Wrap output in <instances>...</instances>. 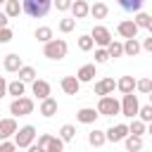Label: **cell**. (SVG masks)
<instances>
[{"instance_id":"cell-41","label":"cell","mask_w":152,"mask_h":152,"mask_svg":"<svg viewBox=\"0 0 152 152\" xmlns=\"http://www.w3.org/2000/svg\"><path fill=\"white\" fill-rule=\"evenodd\" d=\"M14 150H17L14 142H10V140H2L0 142V152H14Z\"/></svg>"},{"instance_id":"cell-44","label":"cell","mask_w":152,"mask_h":152,"mask_svg":"<svg viewBox=\"0 0 152 152\" xmlns=\"http://www.w3.org/2000/svg\"><path fill=\"white\" fill-rule=\"evenodd\" d=\"M5 95H7V81L0 76V97H5Z\"/></svg>"},{"instance_id":"cell-40","label":"cell","mask_w":152,"mask_h":152,"mask_svg":"<svg viewBox=\"0 0 152 152\" xmlns=\"http://www.w3.org/2000/svg\"><path fill=\"white\" fill-rule=\"evenodd\" d=\"M12 40V28H0V43H10Z\"/></svg>"},{"instance_id":"cell-39","label":"cell","mask_w":152,"mask_h":152,"mask_svg":"<svg viewBox=\"0 0 152 152\" xmlns=\"http://www.w3.org/2000/svg\"><path fill=\"white\" fill-rule=\"evenodd\" d=\"M71 2H74V0H52V5H55L59 12H66V10H71Z\"/></svg>"},{"instance_id":"cell-23","label":"cell","mask_w":152,"mask_h":152,"mask_svg":"<svg viewBox=\"0 0 152 152\" xmlns=\"http://www.w3.org/2000/svg\"><path fill=\"white\" fill-rule=\"evenodd\" d=\"M124 142H126V150L128 152H138V150H142V135H126L124 138Z\"/></svg>"},{"instance_id":"cell-3","label":"cell","mask_w":152,"mask_h":152,"mask_svg":"<svg viewBox=\"0 0 152 152\" xmlns=\"http://www.w3.org/2000/svg\"><path fill=\"white\" fill-rule=\"evenodd\" d=\"M97 114L100 116H114V114H121V102L112 95H102L100 102H97Z\"/></svg>"},{"instance_id":"cell-43","label":"cell","mask_w":152,"mask_h":152,"mask_svg":"<svg viewBox=\"0 0 152 152\" xmlns=\"http://www.w3.org/2000/svg\"><path fill=\"white\" fill-rule=\"evenodd\" d=\"M140 45H142V50H147V52H152V36H150V38H145V40H142Z\"/></svg>"},{"instance_id":"cell-7","label":"cell","mask_w":152,"mask_h":152,"mask_svg":"<svg viewBox=\"0 0 152 152\" xmlns=\"http://www.w3.org/2000/svg\"><path fill=\"white\" fill-rule=\"evenodd\" d=\"M90 38H93L100 48H107V45L112 43V33H109V28H107V26H93Z\"/></svg>"},{"instance_id":"cell-34","label":"cell","mask_w":152,"mask_h":152,"mask_svg":"<svg viewBox=\"0 0 152 152\" xmlns=\"http://www.w3.org/2000/svg\"><path fill=\"white\" fill-rule=\"evenodd\" d=\"M93 45H95V40L90 38V33L88 36H78V50L88 52V50H93Z\"/></svg>"},{"instance_id":"cell-38","label":"cell","mask_w":152,"mask_h":152,"mask_svg":"<svg viewBox=\"0 0 152 152\" xmlns=\"http://www.w3.org/2000/svg\"><path fill=\"white\" fill-rule=\"evenodd\" d=\"M107 59H109V52H107V48H97V50H95V62H97V64H104Z\"/></svg>"},{"instance_id":"cell-6","label":"cell","mask_w":152,"mask_h":152,"mask_svg":"<svg viewBox=\"0 0 152 152\" xmlns=\"http://www.w3.org/2000/svg\"><path fill=\"white\" fill-rule=\"evenodd\" d=\"M138 109H140L138 95L126 93V95H124V100H121V114H124V116H128V119H133V116H138Z\"/></svg>"},{"instance_id":"cell-46","label":"cell","mask_w":152,"mask_h":152,"mask_svg":"<svg viewBox=\"0 0 152 152\" xmlns=\"http://www.w3.org/2000/svg\"><path fill=\"white\" fill-rule=\"evenodd\" d=\"M28 152H45V147H40V145L36 142V145H28Z\"/></svg>"},{"instance_id":"cell-10","label":"cell","mask_w":152,"mask_h":152,"mask_svg":"<svg viewBox=\"0 0 152 152\" xmlns=\"http://www.w3.org/2000/svg\"><path fill=\"white\" fill-rule=\"evenodd\" d=\"M59 86H62V90H64L66 95H78V90H81V81H78L76 76H64V78L59 81Z\"/></svg>"},{"instance_id":"cell-33","label":"cell","mask_w":152,"mask_h":152,"mask_svg":"<svg viewBox=\"0 0 152 152\" xmlns=\"http://www.w3.org/2000/svg\"><path fill=\"white\" fill-rule=\"evenodd\" d=\"M57 26H59V31H62V33H71V31L76 28V19H74V17H71V19H59V24H57Z\"/></svg>"},{"instance_id":"cell-5","label":"cell","mask_w":152,"mask_h":152,"mask_svg":"<svg viewBox=\"0 0 152 152\" xmlns=\"http://www.w3.org/2000/svg\"><path fill=\"white\" fill-rule=\"evenodd\" d=\"M33 140H36V128L31 124L17 128V133H14V145L17 147H28V145H33Z\"/></svg>"},{"instance_id":"cell-29","label":"cell","mask_w":152,"mask_h":152,"mask_svg":"<svg viewBox=\"0 0 152 152\" xmlns=\"http://www.w3.org/2000/svg\"><path fill=\"white\" fill-rule=\"evenodd\" d=\"M33 36H36L40 43H48V40H52V28H50V26H38Z\"/></svg>"},{"instance_id":"cell-24","label":"cell","mask_w":152,"mask_h":152,"mask_svg":"<svg viewBox=\"0 0 152 152\" xmlns=\"http://www.w3.org/2000/svg\"><path fill=\"white\" fill-rule=\"evenodd\" d=\"M140 50H142V45L138 43V38H128L124 43V55H128V57H135Z\"/></svg>"},{"instance_id":"cell-27","label":"cell","mask_w":152,"mask_h":152,"mask_svg":"<svg viewBox=\"0 0 152 152\" xmlns=\"http://www.w3.org/2000/svg\"><path fill=\"white\" fill-rule=\"evenodd\" d=\"M59 138H62L64 142L74 140V138H76V126H71V124H64V126L59 128Z\"/></svg>"},{"instance_id":"cell-8","label":"cell","mask_w":152,"mask_h":152,"mask_svg":"<svg viewBox=\"0 0 152 152\" xmlns=\"http://www.w3.org/2000/svg\"><path fill=\"white\" fill-rule=\"evenodd\" d=\"M104 135H107V140H109V142H121V140L128 135V126H126V124H116V126L107 128V131H104Z\"/></svg>"},{"instance_id":"cell-12","label":"cell","mask_w":152,"mask_h":152,"mask_svg":"<svg viewBox=\"0 0 152 152\" xmlns=\"http://www.w3.org/2000/svg\"><path fill=\"white\" fill-rule=\"evenodd\" d=\"M2 66H5V71H10V74H17L24 64H21V57L17 55V52H10V55H5V62H2Z\"/></svg>"},{"instance_id":"cell-31","label":"cell","mask_w":152,"mask_h":152,"mask_svg":"<svg viewBox=\"0 0 152 152\" xmlns=\"http://www.w3.org/2000/svg\"><path fill=\"white\" fill-rule=\"evenodd\" d=\"M107 52H109V57H124V43L112 40V43L107 45Z\"/></svg>"},{"instance_id":"cell-45","label":"cell","mask_w":152,"mask_h":152,"mask_svg":"<svg viewBox=\"0 0 152 152\" xmlns=\"http://www.w3.org/2000/svg\"><path fill=\"white\" fill-rule=\"evenodd\" d=\"M7 21H10V17H7L5 12H0V28H5V26H7Z\"/></svg>"},{"instance_id":"cell-48","label":"cell","mask_w":152,"mask_h":152,"mask_svg":"<svg viewBox=\"0 0 152 152\" xmlns=\"http://www.w3.org/2000/svg\"><path fill=\"white\" fill-rule=\"evenodd\" d=\"M147 28H150V36H152V19H150V26H147Z\"/></svg>"},{"instance_id":"cell-49","label":"cell","mask_w":152,"mask_h":152,"mask_svg":"<svg viewBox=\"0 0 152 152\" xmlns=\"http://www.w3.org/2000/svg\"><path fill=\"white\" fill-rule=\"evenodd\" d=\"M147 95H150V104H152V90H150V93H147Z\"/></svg>"},{"instance_id":"cell-19","label":"cell","mask_w":152,"mask_h":152,"mask_svg":"<svg viewBox=\"0 0 152 152\" xmlns=\"http://www.w3.org/2000/svg\"><path fill=\"white\" fill-rule=\"evenodd\" d=\"M142 2L145 0H116V5H119V10H124V12H140V7H142Z\"/></svg>"},{"instance_id":"cell-11","label":"cell","mask_w":152,"mask_h":152,"mask_svg":"<svg viewBox=\"0 0 152 152\" xmlns=\"http://www.w3.org/2000/svg\"><path fill=\"white\" fill-rule=\"evenodd\" d=\"M31 90H33V95H36L38 100H45V97H50V83H48V81H43V78H36V81H31Z\"/></svg>"},{"instance_id":"cell-22","label":"cell","mask_w":152,"mask_h":152,"mask_svg":"<svg viewBox=\"0 0 152 152\" xmlns=\"http://www.w3.org/2000/svg\"><path fill=\"white\" fill-rule=\"evenodd\" d=\"M88 142H90L93 147H102V145L107 142V135H104V131H100V128L90 131V133H88Z\"/></svg>"},{"instance_id":"cell-15","label":"cell","mask_w":152,"mask_h":152,"mask_svg":"<svg viewBox=\"0 0 152 152\" xmlns=\"http://www.w3.org/2000/svg\"><path fill=\"white\" fill-rule=\"evenodd\" d=\"M97 116H100V114H97V109H93V107H83V109L76 112V121H81V124H95Z\"/></svg>"},{"instance_id":"cell-30","label":"cell","mask_w":152,"mask_h":152,"mask_svg":"<svg viewBox=\"0 0 152 152\" xmlns=\"http://www.w3.org/2000/svg\"><path fill=\"white\" fill-rule=\"evenodd\" d=\"M17 74H19V78H21L24 83H31V81H36V69H33V66H21Z\"/></svg>"},{"instance_id":"cell-18","label":"cell","mask_w":152,"mask_h":152,"mask_svg":"<svg viewBox=\"0 0 152 152\" xmlns=\"http://www.w3.org/2000/svg\"><path fill=\"white\" fill-rule=\"evenodd\" d=\"M40 114H43L45 119L55 116V114H57V100H55V97H45V100H40Z\"/></svg>"},{"instance_id":"cell-25","label":"cell","mask_w":152,"mask_h":152,"mask_svg":"<svg viewBox=\"0 0 152 152\" xmlns=\"http://www.w3.org/2000/svg\"><path fill=\"white\" fill-rule=\"evenodd\" d=\"M90 14H93V19H104L109 14V7L104 2H95V5H90Z\"/></svg>"},{"instance_id":"cell-20","label":"cell","mask_w":152,"mask_h":152,"mask_svg":"<svg viewBox=\"0 0 152 152\" xmlns=\"http://www.w3.org/2000/svg\"><path fill=\"white\" fill-rule=\"evenodd\" d=\"M116 88H119L124 95H126V93H133V90H135V78H133V76H121V78L116 81Z\"/></svg>"},{"instance_id":"cell-16","label":"cell","mask_w":152,"mask_h":152,"mask_svg":"<svg viewBox=\"0 0 152 152\" xmlns=\"http://www.w3.org/2000/svg\"><path fill=\"white\" fill-rule=\"evenodd\" d=\"M71 12H74V19H86L90 14V5L86 0H74L71 2Z\"/></svg>"},{"instance_id":"cell-17","label":"cell","mask_w":152,"mask_h":152,"mask_svg":"<svg viewBox=\"0 0 152 152\" xmlns=\"http://www.w3.org/2000/svg\"><path fill=\"white\" fill-rule=\"evenodd\" d=\"M95 76H97V71H95V64H83V66L78 69V74H76V78H78L81 83H90Z\"/></svg>"},{"instance_id":"cell-13","label":"cell","mask_w":152,"mask_h":152,"mask_svg":"<svg viewBox=\"0 0 152 152\" xmlns=\"http://www.w3.org/2000/svg\"><path fill=\"white\" fill-rule=\"evenodd\" d=\"M114 88H116V81L114 78H102V81H97L95 83V95H112L114 93Z\"/></svg>"},{"instance_id":"cell-14","label":"cell","mask_w":152,"mask_h":152,"mask_svg":"<svg viewBox=\"0 0 152 152\" xmlns=\"http://www.w3.org/2000/svg\"><path fill=\"white\" fill-rule=\"evenodd\" d=\"M17 133V121L14 119H0V140H7Z\"/></svg>"},{"instance_id":"cell-4","label":"cell","mask_w":152,"mask_h":152,"mask_svg":"<svg viewBox=\"0 0 152 152\" xmlns=\"http://www.w3.org/2000/svg\"><path fill=\"white\" fill-rule=\"evenodd\" d=\"M33 112V100L31 97H14L12 100V104H10V114L12 116H26V114H31Z\"/></svg>"},{"instance_id":"cell-37","label":"cell","mask_w":152,"mask_h":152,"mask_svg":"<svg viewBox=\"0 0 152 152\" xmlns=\"http://www.w3.org/2000/svg\"><path fill=\"white\" fill-rule=\"evenodd\" d=\"M138 116H140V121L150 124V121H152V104H145V107H140V109H138Z\"/></svg>"},{"instance_id":"cell-1","label":"cell","mask_w":152,"mask_h":152,"mask_svg":"<svg viewBox=\"0 0 152 152\" xmlns=\"http://www.w3.org/2000/svg\"><path fill=\"white\" fill-rule=\"evenodd\" d=\"M52 0H21V12H26L31 19H40L50 12Z\"/></svg>"},{"instance_id":"cell-28","label":"cell","mask_w":152,"mask_h":152,"mask_svg":"<svg viewBox=\"0 0 152 152\" xmlns=\"http://www.w3.org/2000/svg\"><path fill=\"white\" fill-rule=\"evenodd\" d=\"M45 152H64V140L50 135V140H48V145H45Z\"/></svg>"},{"instance_id":"cell-36","label":"cell","mask_w":152,"mask_h":152,"mask_svg":"<svg viewBox=\"0 0 152 152\" xmlns=\"http://www.w3.org/2000/svg\"><path fill=\"white\" fill-rule=\"evenodd\" d=\"M135 90H140V93H150L152 90V78H140V81H135Z\"/></svg>"},{"instance_id":"cell-35","label":"cell","mask_w":152,"mask_h":152,"mask_svg":"<svg viewBox=\"0 0 152 152\" xmlns=\"http://www.w3.org/2000/svg\"><path fill=\"white\" fill-rule=\"evenodd\" d=\"M128 133H131V135H142V133H145V121L135 119V121L128 126Z\"/></svg>"},{"instance_id":"cell-50","label":"cell","mask_w":152,"mask_h":152,"mask_svg":"<svg viewBox=\"0 0 152 152\" xmlns=\"http://www.w3.org/2000/svg\"><path fill=\"white\" fill-rule=\"evenodd\" d=\"M5 2H7V0H0V5H5Z\"/></svg>"},{"instance_id":"cell-32","label":"cell","mask_w":152,"mask_h":152,"mask_svg":"<svg viewBox=\"0 0 152 152\" xmlns=\"http://www.w3.org/2000/svg\"><path fill=\"white\" fill-rule=\"evenodd\" d=\"M150 19H152L150 14H145V12H135V19H133V21H135L138 28H147V26H150Z\"/></svg>"},{"instance_id":"cell-9","label":"cell","mask_w":152,"mask_h":152,"mask_svg":"<svg viewBox=\"0 0 152 152\" xmlns=\"http://www.w3.org/2000/svg\"><path fill=\"white\" fill-rule=\"evenodd\" d=\"M116 31H119V36H121V38H126V40L138 36V26H135V21H133V19H124V21H119Z\"/></svg>"},{"instance_id":"cell-2","label":"cell","mask_w":152,"mask_h":152,"mask_svg":"<svg viewBox=\"0 0 152 152\" xmlns=\"http://www.w3.org/2000/svg\"><path fill=\"white\" fill-rule=\"evenodd\" d=\"M66 50H69V45H66L64 38H52V40L45 43L43 55H45L48 59H64V57H66Z\"/></svg>"},{"instance_id":"cell-21","label":"cell","mask_w":152,"mask_h":152,"mask_svg":"<svg viewBox=\"0 0 152 152\" xmlns=\"http://www.w3.org/2000/svg\"><path fill=\"white\" fill-rule=\"evenodd\" d=\"M26 93V83L21 81V78H17V81H12V83H7V95H14V97H21Z\"/></svg>"},{"instance_id":"cell-47","label":"cell","mask_w":152,"mask_h":152,"mask_svg":"<svg viewBox=\"0 0 152 152\" xmlns=\"http://www.w3.org/2000/svg\"><path fill=\"white\" fill-rule=\"evenodd\" d=\"M147 133H150V135H152V121H150V128H147Z\"/></svg>"},{"instance_id":"cell-42","label":"cell","mask_w":152,"mask_h":152,"mask_svg":"<svg viewBox=\"0 0 152 152\" xmlns=\"http://www.w3.org/2000/svg\"><path fill=\"white\" fill-rule=\"evenodd\" d=\"M48 140H50V133H43V135H38V145H40V147H45V145H48Z\"/></svg>"},{"instance_id":"cell-51","label":"cell","mask_w":152,"mask_h":152,"mask_svg":"<svg viewBox=\"0 0 152 152\" xmlns=\"http://www.w3.org/2000/svg\"><path fill=\"white\" fill-rule=\"evenodd\" d=\"M138 152H140V150H138Z\"/></svg>"},{"instance_id":"cell-26","label":"cell","mask_w":152,"mask_h":152,"mask_svg":"<svg viewBox=\"0 0 152 152\" xmlns=\"http://www.w3.org/2000/svg\"><path fill=\"white\" fill-rule=\"evenodd\" d=\"M19 12H21V2L19 0H7L5 2V14L12 19V17H19Z\"/></svg>"}]
</instances>
